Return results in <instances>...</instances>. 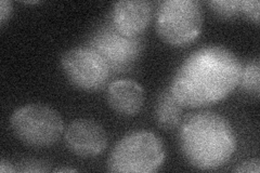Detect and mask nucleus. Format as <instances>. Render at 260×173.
<instances>
[{
	"instance_id": "14",
	"label": "nucleus",
	"mask_w": 260,
	"mask_h": 173,
	"mask_svg": "<svg viewBox=\"0 0 260 173\" xmlns=\"http://www.w3.org/2000/svg\"><path fill=\"white\" fill-rule=\"evenodd\" d=\"M259 10L260 3L258 0H242V14L256 24L259 23Z\"/></svg>"
},
{
	"instance_id": "8",
	"label": "nucleus",
	"mask_w": 260,
	"mask_h": 173,
	"mask_svg": "<svg viewBox=\"0 0 260 173\" xmlns=\"http://www.w3.org/2000/svg\"><path fill=\"white\" fill-rule=\"evenodd\" d=\"M64 141L69 150L81 158L99 156L108 146V134L99 123L90 119H76L68 126Z\"/></svg>"
},
{
	"instance_id": "6",
	"label": "nucleus",
	"mask_w": 260,
	"mask_h": 173,
	"mask_svg": "<svg viewBox=\"0 0 260 173\" xmlns=\"http://www.w3.org/2000/svg\"><path fill=\"white\" fill-rule=\"evenodd\" d=\"M88 48L99 54L107 62L111 72L126 73L132 71L143 50L140 37H128L119 32L113 23L98 28Z\"/></svg>"
},
{
	"instance_id": "15",
	"label": "nucleus",
	"mask_w": 260,
	"mask_h": 173,
	"mask_svg": "<svg viewBox=\"0 0 260 173\" xmlns=\"http://www.w3.org/2000/svg\"><path fill=\"white\" fill-rule=\"evenodd\" d=\"M234 172L240 173H259L260 171V161L259 159H249L240 163L239 166L233 170Z\"/></svg>"
},
{
	"instance_id": "17",
	"label": "nucleus",
	"mask_w": 260,
	"mask_h": 173,
	"mask_svg": "<svg viewBox=\"0 0 260 173\" xmlns=\"http://www.w3.org/2000/svg\"><path fill=\"white\" fill-rule=\"evenodd\" d=\"M16 169L13 167V164H11L9 161H6L3 159L0 161V172L2 173H10V172H15Z\"/></svg>"
},
{
	"instance_id": "1",
	"label": "nucleus",
	"mask_w": 260,
	"mask_h": 173,
	"mask_svg": "<svg viewBox=\"0 0 260 173\" xmlns=\"http://www.w3.org/2000/svg\"><path fill=\"white\" fill-rule=\"evenodd\" d=\"M242 68L239 57L229 49L201 48L179 66L169 90L182 107L213 105L239 86Z\"/></svg>"
},
{
	"instance_id": "11",
	"label": "nucleus",
	"mask_w": 260,
	"mask_h": 173,
	"mask_svg": "<svg viewBox=\"0 0 260 173\" xmlns=\"http://www.w3.org/2000/svg\"><path fill=\"white\" fill-rule=\"evenodd\" d=\"M182 106L179 103L170 90L162 91L156 100L154 107V118L164 130H172L176 128L181 119Z\"/></svg>"
},
{
	"instance_id": "19",
	"label": "nucleus",
	"mask_w": 260,
	"mask_h": 173,
	"mask_svg": "<svg viewBox=\"0 0 260 173\" xmlns=\"http://www.w3.org/2000/svg\"><path fill=\"white\" fill-rule=\"evenodd\" d=\"M25 4H30V5H35V4H39V2H25Z\"/></svg>"
},
{
	"instance_id": "13",
	"label": "nucleus",
	"mask_w": 260,
	"mask_h": 173,
	"mask_svg": "<svg viewBox=\"0 0 260 173\" xmlns=\"http://www.w3.org/2000/svg\"><path fill=\"white\" fill-rule=\"evenodd\" d=\"M208 6L218 16L233 19L242 15V0H213Z\"/></svg>"
},
{
	"instance_id": "2",
	"label": "nucleus",
	"mask_w": 260,
	"mask_h": 173,
	"mask_svg": "<svg viewBox=\"0 0 260 173\" xmlns=\"http://www.w3.org/2000/svg\"><path fill=\"white\" fill-rule=\"evenodd\" d=\"M178 142L185 160L200 170L222 167L237 150V136L230 122L214 112L186 117L179 128Z\"/></svg>"
},
{
	"instance_id": "4",
	"label": "nucleus",
	"mask_w": 260,
	"mask_h": 173,
	"mask_svg": "<svg viewBox=\"0 0 260 173\" xmlns=\"http://www.w3.org/2000/svg\"><path fill=\"white\" fill-rule=\"evenodd\" d=\"M203 23L204 13L197 0H166L158 7L156 30L169 46L190 45L200 36Z\"/></svg>"
},
{
	"instance_id": "5",
	"label": "nucleus",
	"mask_w": 260,
	"mask_h": 173,
	"mask_svg": "<svg viewBox=\"0 0 260 173\" xmlns=\"http://www.w3.org/2000/svg\"><path fill=\"white\" fill-rule=\"evenodd\" d=\"M12 132L20 142L30 147H48L59 141L64 122L59 113L42 104H28L11 116Z\"/></svg>"
},
{
	"instance_id": "7",
	"label": "nucleus",
	"mask_w": 260,
	"mask_h": 173,
	"mask_svg": "<svg viewBox=\"0 0 260 173\" xmlns=\"http://www.w3.org/2000/svg\"><path fill=\"white\" fill-rule=\"evenodd\" d=\"M61 65L71 84L87 92L103 89L111 73L107 62L89 48H75L65 52Z\"/></svg>"
},
{
	"instance_id": "10",
	"label": "nucleus",
	"mask_w": 260,
	"mask_h": 173,
	"mask_svg": "<svg viewBox=\"0 0 260 173\" xmlns=\"http://www.w3.org/2000/svg\"><path fill=\"white\" fill-rule=\"evenodd\" d=\"M108 102L111 109L120 116H136L143 107V89L134 80H116L109 87Z\"/></svg>"
},
{
	"instance_id": "18",
	"label": "nucleus",
	"mask_w": 260,
	"mask_h": 173,
	"mask_svg": "<svg viewBox=\"0 0 260 173\" xmlns=\"http://www.w3.org/2000/svg\"><path fill=\"white\" fill-rule=\"evenodd\" d=\"M55 172H76V170L71 169V168H60V169H56Z\"/></svg>"
},
{
	"instance_id": "12",
	"label": "nucleus",
	"mask_w": 260,
	"mask_h": 173,
	"mask_svg": "<svg viewBox=\"0 0 260 173\" xmlns=\"http://www.w3.org/2000/svg\"><path fill=\"white\" fill-rule=\"evenodd\" d=\"M239 85L244 91L258 97L260 90V65L258 59L249 62L245 67L242 68Z\"/></svg>"
},
{
	"instance_id": "3",
	"label": "nucleus",
	"mask_w": 260,
	"mask_h": 173,
	"mask_svg": "<svg viewBox=\"0 0 260 173\" xmlns=\"http://www.w3.org/2000/svg\"><path fill=\"white\" fill-rule=\"evenodd\" d=\"M166 157L161 140L150 131H135L120 139L108 159L111 172L153 173Z\"/></svg>"
},
{
	"instance_id": "9",
	"label": "nucleus",
	"mask_w": 260,
	"mask_h": 173,
	"mask_svg": "<svg viewBox=\"0 0 260 173\" xmlns=\"http://www.w3.org/2000/svg\"><path fill=\"white\" fill-rule=\"evenodd\" d=\"M152 18V5L144 0H125L113 5L112 23L121 34L139 37Z\"/></svg>"
},
{
	"instance_id": "16",
	"label": "nucleus",
	"mask_w": 260,
	"mask_h": 173,
	"mask_svg": "<svg viewBox=\"0 0 260 173\" xmlns=\"http://www.w3.org/2000/svg\"><path fill=\"white\" fill-rule=\"evenodd\" d=\"M13 11V5L9 0H2L0 2V24L4 25L6 21L10 19Z\"/></svg>"
}]
</instances>
